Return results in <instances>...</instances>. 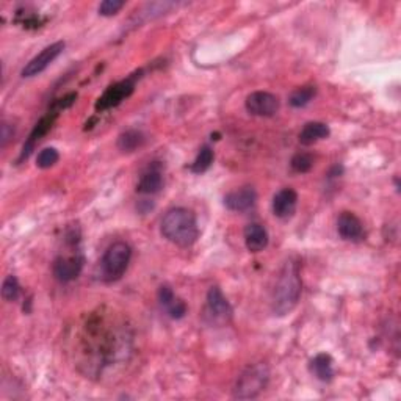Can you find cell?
Masks as SVG:
<instances>
[{
  "mask_svg": "<svg viewBox=\"0 0 401 401\" xmlns=\"http://www.w3.org/2000/svg\"><path fill=\"white\" fill-rule=\"evenodd\" d=\"M132 249L126 241H116L105 251L102 258V274L104 279L113 282L122 278L129 267Z\"/></svg>",
  "mask_w": 401,
  "mask_h": 401,
  "instance_id": "277c9868",
  "label": "cell"
},
{
  "mask_svg": "<svg viewBox=\"0 0 401 401\" xmlns=\"http://www.w3.org/2000/svg\"><path fill=\"white\" fill-rule=\"evenodd\" d=\"M255 199H258L255 190L253 187H243L225 196V206L232 212H246L254 207Z\"/></svg>",
  "mask_w": 401,
  "mask_h": 401,
  "instance_id": "7c38bea8",
  "label": "cell"
},
{
  "mask_svg": "<svg viewBox=\"0 0 401 401\" xmlns=\"http://www.w3.org/2000/svg\"><path fill=\"white\" fill-rule=\"evenodd\" d=\"M298 195L293 188H282L273 198V213L281 220L292 218L297 210Z\"/></svg>",
  "mask_w": 401,
  "mask_h": 401,
  "instance_id": "30bf717a",
  "label": "cell"
},
{
  "mask_svg": "<svg viewBox=\"0 0 401 401\" xmlns=\"http://www.w3.org/2000/svg\"><path fill=\"white\" fill-rule=\"evenodd\" d=\"M328 136H330V127L325 122H307L300 132V143L304 146H311V144L325 140Z\"/></svg>",
  "mask_w": 401,
  "mask_h": 401,
  "instance_id": "e0dca14e",
  "label": "cell"
},
{
  "mask_svg": "<svg viewBox=\"0 0 401 401\" xmlns=\"http://www.w3.org/2000/svg\"><path fill=\"white\" fill-rule=\"evenodd\" d=\"M21 295V286L16 276H6L2 286V297L5 301H16Z\"/></svg>",
  "mask_w": 401,
  "mask_h": 401,
  "instance_id": "7402d4cb",
  "label": "cell"
},
{
  "mask_svg": "<svg viewBox=\"0 0 401 401\" xmlns=\"http://www.w3.org/2000/svg\"><path fill=\"white\" fill-rule=\"evenodd\" d=\"M160 231L168 241L182 248L195 245L199 237V227L195 213L183 207L168 210L162 220Z\"/></svg>",
  "mask_w": 401,
  "mask_h": 401,
  "instance_id": "6da1fadb",
  "label": "cell"
},
{
  "mask_svg": "<svg viewBox=\"0 0 401 401\" xmlns=\"http://www.w3.org/2000/svg\"><path fill=\"white\" fill-rule=\"evenodd\" d=\"M163 188V176L159 168H149L146 173L141 176L140 182L136 185V192L141 195H155Z\"/></svg>",
  "mask_w": 401,
  "mask_h": 401,
  "instance_id": "2e32d148",
  "label": "cell"
},
{
  "mask_svg": "<svg viewBox=\"0 0 401 401\" xmlns=\"http://www.w3.org/2000/svg\"><path fill=\"white\" fill-rule=\"evenodd\" d=\"M212 163H213V150H212V148L204 146L199 150L198 157H196L195 162H193L192 171L196 174H201V173H204V171H207L210 167H212Z\"/></svg>",
  "mask_w": 401,
  "mask_h": 401,
  "instance_id": "44dd1931",
  "label": "cell"
},
{
  "mask_svg": "<svg viewBox=\"0 0 401 401\" xmlns=\"http://www.w3.org/2000/svg\"><path fill=\"white\" fill-rule=\"evenodd\" d=\"M315 94H317V88L315 87H301L293 91L288 102H290V105L295 108L306 107V105L314 99Z\"/></svg>",
  "mask_w": 401,
  "mask_h": 401,
  "instance_id": "ffe728a7",
  "label": "cell"
},
{
  "mask_svg": "<svg viewBox=\"0 0 401 401\" xmlns=\"http://www.w3.org/2000/svg\"><path fill=\"white\" fill-rule=\"evenodd\" d=\"M57 116H58L57 111H49L48 115H45L44 118H41V120H39V122L34 127V130H31V132H30L29 140L25 141V144H24L21 157H19V162L24 160V159H29V155L31 154V150L35 149L36 143H38L39 140H41V138H43L45 134L49 132V130L52 129V126H54Z\"/></svg>",
  "mask_w": 401,
  "mask_h": 401,
  "instance_id": "8fae6325",
  "label": "cell"
},
{
  "mask_svg": "<svg viewBox=\"0 0 401 401\" xmlns=\"http://www.w3.org/2000/svg\"><path fill=\"white\" fill-rule=\"evenodd\" d=\"M332 358L330 354H317L311 360V372L323 383H330L334 378V367H332Z\"/></svg>",
  "mask_w": 401,
  "mask_h": 401,
  "instance_id": "ac0fdd59",
  "label": "cell"
},
{
  "mask_svg": "<svg viewBox=\"0 0 401 401\" xmlns=\"http://www.w3.org/2000/svg\"><path fill=\"white\" fill-rule=\"evenodd\" d=\"M290 165L295 173H307L314 167V157L307 153H298L292 157Z\"/></svg>",
  "mask_w": 401,
  "mask_h": 401,
  "instance_id": "603a6c76",
  "label": "cell"
},
{
  "mask_svg": "<svg viewBox=\"0 0 401 401\" xmlns=\"http://www.w3.org/2000/svg\"><path fill=\"white\" fill-rule=\"evenodd\" d=\"M269 379V372L267 365L255 364L253 367H248L243 372L239 379H237L234 397L239 400H249L255 398L260 392L265 391Z\"/></svg>",
  "mask_w": 401,
  "mask_h": 401,
  "instance_id": "3957f363",
  "label": "cell"
},
{
  "mask_svg": "<svg viewBox=\"0 0 401 401\" xmlns=\"http://www.w3.org/2000/svg\"><path fill=\"white\" fill-rule=\"evenodd\" d=\"M204 318L215 326L227 325L232 318V307L218 287H212L207 293Z\"/></svg>",
  "mask_w": 401,
  "mask_h": 401,
  "instance_id": "5b68a950",
  "label": "cell"
},
{
  "mask_svg": "<svg viewBox=\"0 0 401 401\" xmlns=\"http://www.w3.org/2000/svg\"><path fill=\"white\" fill-rule=\"evenodd\" d=\"M126 5L122 0H104L99 5V15L101 16H115L118 11H120L122 6Z\"/></svg>",
  "mask_w": 401,
  "mask_h": 401,
  "instance_id": "d4e9b609",
  "label": "cell"
},
{
  "mask_svg": "<svg viewBox=\"0 0 401 401\" xmlns=\"http://www.w3.org/2000/svg\"><path fill=\"white\" fill-rule=\"evenodd\" d=\"M13 134H15V130L10 127V124L3 122L2 124V135H0V140H2V148L6 146V143L10 141V138H13Z\"/></svg>",
  "mask_w": 401,
  "mask_h": 401,
  "instance_id": "484cf974",
  "label": "cell"
},
{
  "mask_svg": "<svg viewBox=\"0 0 401 401\" xmlns=\"http://www.w3.org/2000/svg\"><path fill=\"white\" fill-rule=\"evenodd\" d=\"M159 301L162 307L167 309V312L171 318L181 320L185 317L187 314V304L181 298H177L173 288L168 286H162L159 288Z\"/></svg>",
  "mask_w": 401,
  "mask_h": 401,
  "instance_id": "5bb4252c",
  "label": "cell"
},
{
  "mask_svg": "<svg viewBox=\"0 0 401 401\" xmlns=\"http://www.w3.org/2000/svg\"><path fill=\"white\" fill-rule=\"evenodd\" d=\"M246 110L254 116L269 118L279 111L281 102L278 97L267 91H254L246 97Z\"/></svg>",
  "mask_w": 401,
  "mask_h": 401,
  "instance_id": "52a82bcc",
  "label": "cell"
},
{
  "mask_svg": "<svg viewBox=\"0 0 401 401\" xmlns=\"http://www.w3.org/2000/svg\"><path fill=\"white\" fill-rule=\"evenodd\" d=\"M135 80L136 76H132L126 78V80L111 85V87L99 97V101L96 102V110L104 111L113 108L116 105H120L124 99H127V97L134 93Z\"/></svg>",
  "mask_w": 401,
  "mask_h": 401,
  "instance_id": "8992f818",
  "label": "cell"
},
{
  "mask_svg": "<svg viewBox=\"0 0 401 401\" xmlns=\"http://www.w3.org/2000/svg\"><path fill=\"white\" fill-rule=\"evenodd\" d=\"M301 297V278L297 260H287L273 293V312L279 317L290 314Z\"/></svg>",
  "mask_w": 401,
  "mask_h": 401,
  "instance_id": "7a4b0ae2",
  "label": "cell"
},
{
  "mask_svg": "<svg viewBox=\"0 0 401 401\" xmlns=\"http://www.w3.org/2000/svg\"><path fill=\"white\" fill-rule=\"evenodd\" d=\"M64 50V43L58 41L48 45V48L43 49L39 54L31 58V60L25 64V68L22 69V77H35L39 76L43 71L48 69L52 63L55 62V58L62 54Z\"/></svg>",
  "mask_w": 401,
  "mask_h": 401,
  "instance_id": "ba28073f",
  "label": "cell"
},
{
  "mask_svg": "<svg viewBox=\"0 0 401 401\" xmlns=\"http://www.w3.org/2000/svg\"><path fill=\"white\" fill-rule=\"evenodd\" d=\"M268 232L259 223H251L245 229V243L249 253H260L268 246Z\"/></svg>",
  "mask_w": 401,
  "mask_h": 401,
  "instance_id": "9a60e30c",
  "label": "cell"
},
{
  "mask_svg": "<svg viewBox=\"0 0 401 401\" xmlns=\"http://www.w3.org/2000/svg\"><path fill=\"white\" fill-rule=\"evenodd\" d=\"M337 232L344 240H360L364 237L363 221L351 212H344L337 220Z\"/></svg>",
  "mask_w": 401,
  "mask_h": 401,
  "instance_id": "4fadbf2b",
  "label": "cell"
},
{
  "mask_svg": "<svg viewBox=\"0 0 401 401\" xmlns=\"http://www.w3.org/2000/svg\"><path fill=\"white\" fill-rule=\"evenodd\" d=\"M144 143V135L140 130H126L118 138V148L122 153H134L138 148H141Z\"/></svg>",
  "mask_w": 401,
  "mask_h": 401,
  "instance_id": "d6986e66",
  "label": "cell"
},
{
  "mask_svg": "<svg viewBox=\"0 0 401 401\" xmlns=\"http://www.w3.org/2000/svg\"><path fill=\"white\" fill-rule=\"evenodd\" d=\"M58 159H60V154H58V150L55 148H44L41 153L38 154L36 167L41 169H48L50 167H54Z\"/></svg>",
  "mask_w": 401,
  "mask_h": 401,
  "instance_id": "cb8c5ba5",
  "label": "cell"
},
{
  "mask_svg": "<svg viewBox=\"0 0 401 401\" xmlns=\"http://www.w3.org/2000/svg\"><path fill=\"white\" fill-rule=\"evenodd\" d=\"M85 265V259L80 254L69 255V258H58L54 262V274L60 282H71L80 276Z\"/></svg>",
  "mask_w": 401,
  "mask_h": 401,
  "instance_id": "9c48e42d",
  "label": "cell"
}]
</instances>
